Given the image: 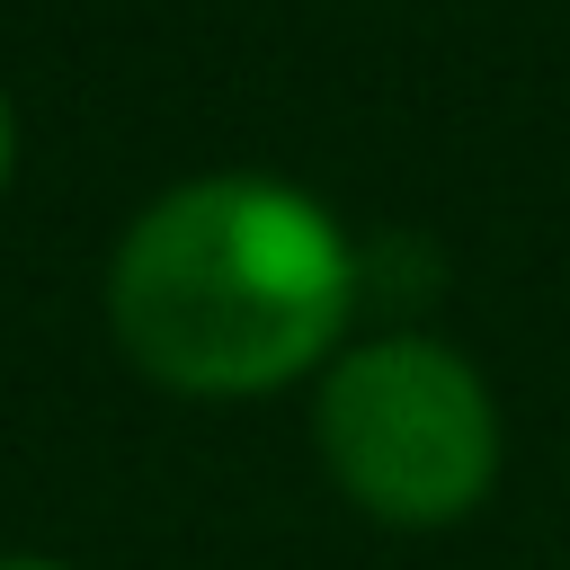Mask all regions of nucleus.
Masks as SVG:
<instances>
[{
  "mask_svg": "<svg viewBox=\"0 0 570 570\" xmlns=\"http://www.w3.org/2000/svg\"><path fill=\"white\" fill-rule=\"evenodd\" d=\"M9 169H18V107H9V89H0V196H9Z\"/></svg>",
  "mask_w": 570,
  "mask_h": 570,
  "instance_id": "7ed1b4c3",
  "label": "nucleus"
},
{
  "mask_svg": "<svg viewBox=\"0 0 570 570\" xmlns=\"http://www.w3.org/2000/svg\"><path fill=\"white\" fill-rule=\"evenodd\" d=\"M312 454L374 525L445 534L499 490L508 428L463 347L436 330H374L312 374Z\"/></svg>",
  "mask_w": 570,
  "mask_h": 570,
  "instance_id": "f03ea898",
  "label": "nucleus"
},
{
  "mask_svg": "<svg viewBox=\"0 0 570 570\" xmlns=\"http://www.w3.org/2000/svg\"><path fill=\"white\" fill-rule=\"evenodd\" d=\"M365 249L276 169H196L160 187L107 258L125 365L178 401H267L347 347Z\"/></svg>",
  "mask_w": 570,
  "mask_h": 570,
  "instance_id": "f257e3e1",
  "label": "nucleus"
},
{
  "mask_svg": "<svg viewBox=\"0 0 570 570\" xmlns=\"http://www.w3.org/2000/svg\"><path fill=\"white\" fill-rule=\"evenodd\" d=\"M0 570H71V561H45V552H9Z\"/></svg>",
  "mask_w": 570,
  "mask_h": 570,
  "instance_id": "20e7f679",
  "label": "nucleus"
}]
</instances>
